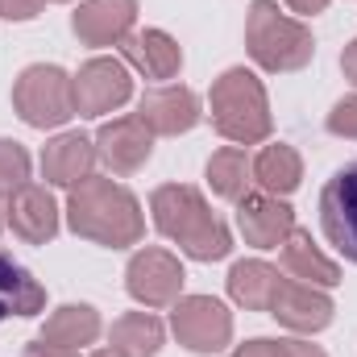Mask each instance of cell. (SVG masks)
I'll list each match as a JSON object with an SVG mask.
<instances>
[{
  "label": "cell",
  "instance_id": "6da1fadb",
  "mask_svg": "<svg viewBox=\"0 0 357 357\" xmlns=\"http://www.w3.org/2000/svg\"><path fill=\"white\" fill-rule=\"evenodd\" d=\"M67 225L75 237L108 250H129L146 233L142 204L129 187L112 183V175H88L67 195Z\"/></svg>",
  "mask_w": 357,
  "mask_h": 357
},
{
  "label": "cell",
  "instance_id": "7a4b0ae2",
  "mask_svg": "<svg viewBox=\"0 0 357 357\" xmlns=\"http://www.w3.org/2000/svg\"><path fill=\"white\" fill-rule=\"evenodd\" d=\"M150 212L162 237H171L178 250L195 262H220L233 250V237L225 220L208 208L204 191L191 183H162L150 195Z\"/></svg>",
  "mask_w": 357,
  "mask_h": 357
},
{
  "label": "cell",
  "instance_id": "3957f363",
  "mask_svg": "<svg viewBox=\"0 0 357 357\" xmlns=\"http://www.w3.org/2000/svg\"><path fill=\"white\" fill-rule=\"evenodd\" d=\"M208 108H212L216 133L225 142H233V146H258V142H266L270 129H274L266 84L254 71H245V67H229L212 84Z\"/></svg>",
  "mask_w": 357,
  "mask_h": 357
},
{
  "label": "cell",
  "instance_id": "277c9868",
  "mask_svg": "<svg viewBox=\"0 0 357 357\" xmlns=\"http://www.w3.org/2000/svg\"><path fill=\"white\" fill-rule=\"evenodd\" d=\"M245 46L250 59L270 71V75H287V71H303L316 54V38L303 21L278 13L274 0H254L250 17H245Z\"/></svg>",
  "mask_w": 357,
  "mask_h": 357
},
{
  "label": "cell",
  "instance_id": "5b68a950",
  "mask_svg": "<svg viewBox=\"0 0 357 357\" xmlns=\"http://www.w3.org/2000/svg\"><path fill=\"white\" fill-rule=\"evenodd\" d=\"M13 108L29 129H63L75 116V79L54 63H33L13 84Z\"/></svg>",
  "mask_w": 357,
  "mask_h": 357
},
{
  "label": "cell",
  "instance_id": "8992f818",
  "mask_svg": "<svg viewBox=\"0 0 357 357\" xmlns=\"http://www.w3.org/2000/svg\"><path fill=\"white\" fill-rule=\"evenodd\" d=\"M171 328L191 354H220L233 341V312L212 295H178L171 303Z\"/></svg>",
  "mask_w": 357,
  "mask_h": 357
},
{
  "label": "cell",
  "instance_id": "52a82bcc",
  "mask_svg": "<svg viewBox=\"0 0 357 357\" xmlns=\"http://www.w3.org/2000/svg\"><path fill=\"white\" fill-rule=\"evenodd\" d=\"M183 262H178L171 250H137L125 266V291L142 303V307H171L178 295H183Z\"/></svg>",
  "mask_w": 357,
  "mask_h": 357
},
{
  "label": "cell",
  "instance_id": "ba28073f",
  "mask_svg": "<svg viewBox=\"0 0 357 357\" xmlns=\"http://www.w3.org/2000/svg\"><path fill=\"white\" fill-rule=\"evenodd\" d=\"M320 229L328 245L357 266V162L341 167L320 191Z\"/></svg>",
  "mask_w": 357,
  "mask_h": 357
},
{
  "label": "cell",
  "instance_id": "9c48e42d",
  "mask_svg": "<svg viewBox=\"0 0 357 357\" xmlns=\"http://www.w3.org/2000/svg\"><path fill=\"white\" fill-rule=\"evenodd\" d=\"M75 79V112L79 116H104V112H116L121 104H129L133 96V79H129V67L125 59H88L79 67Z\"/></svg>",
  "mask_w": 357,
  "mask_h": 357
},
{
  "label": "cell",
  "instance_id": "30bf717a",
  "mask_svg": "<svg viewBox=\"0 0 357 357\" xmlns=\"http://www.w3.org/2000/svg\"><path fill=\"white\" fill-rule=\"evenodd\" d=\"M96 154L112 175H137L154 154V133L142 125V116H112L96 133Z\"/></svg>",
  "mask_w": 357,
  "mask_h": 357
},
{
  "label": "cell",
  "instance_id": "8fae6325",
  "mask_svg": "<svg viewBox=\"0 0 357 357\" xmlns=\"http://www.w3.org/2000/svg\"><path fill=\"white\" fill-rule=\"evenodd\" d=\"M333 299L324 287H312V282H299V278H282L278 291H274V303H270V316L299 333V337H312V333H324L333 324Z\"/></svg>",
  "mask_w": 357,
  "mask_h": 357
},
{
  "label": "cell",
  "instance_id": "7c38bea8",
  "mask_svg": "<svg viewBox=\"0 0 357 357\" xmlns=\"http://www.w3.org/2000/svg\"><path fill=\"white\" fill-rule=\"evenodd\" d=\"M137 116L142 125L154 133V137H178V133H191L199 125V96L183 84H162V88H150L137 104Z\"/></svg>",
  "mask_w": 357,
  "mask_h": 357
},
{
  "label": "cell",
  "instance_id": "4fadbf2b",
  "mask_svg": "<svg viewBox=\"0 0 357 357\" xmlns=\"http://www.w3.org/2000/svg\"><path fill=\"white\" fill-rule=\"evenodd\" d=\"M237 229H241L245 245H254V250H278L291 237V229H295V212L278 195L250 191L245 199H237Z\"/></svg>",
  "mask_w": 357,
  "mask_h": 357
},
{
  "label": "cell",
  "instance_id": "5bb4252c",
  "mask_svg": "<svg viewBox=\"0 0 357 357\" xmlns=\"http://www.w3.org/2000/svg\"><path fill=\"white\" fill-rule=\"evenodd\" d=\"M137 0H84L71 13V29L84 46H121L133 33Z\"/></svg>",
  "mask_w": 357,
  "mask_h": 357
},
{
  "label": "cell",
  "instance_id": "9a60e30c",
  "mask_svg": "<svg viewBox=\"0 0 357 357\" xmlns=\"http://www.w3.org/2000/svg\"><path fill=\"white\" fill-rule=\"evenodd\" d=\"M8 225L25 245H46L59 237V204L50 195V187L42 183H25L8 195Z\"/></svg>",
  "mask_w": 357,
  "mask_h": 357
},
{
  "label": "cell",
  "instance_id": "2e32d148",
  "mask_svg": "<svg viewBox=\"0 0 357 357\" xmlns=\"http://www.w3.org/2000/svg\"><path fill=\"white\" fill-rule=\"evenodd\" d=\"M121 59L125 67L142 71L146 79H175L183 71V46L167 29H133L121 42Z\"/></svg>",
  "mask_w": 357,
  "mask_h": 357
},
{
  "label": "cell",
  "instance_id": "e0dca14e",
  "mask_svg": "<svg viewBox=\"0 0 357 357\" xmlns=\"http://www.w3.org/2000/svg\"><path fill=\"white\" fill-rule=\"evenodd\" d=\"M96 158L100 154H96V142H91L88 133H59L42 150V178L71 191L75 183H84L91 175Z\"/></svg>",
  "mask_w": 357,
  "mask_h": 357
},
{
  "label": "cell",
  "instance_id": "ac0fdd59",
  "mask_svg": "<svg viewBox=\"0 0 357 357\" xmlns=\"http://www.w3.org/2000/svg\"><path fill=\"white\" fill-rule=\"evenodd\" d=\"M282 270L291 274V278H299V282H312V287H337L341 282V266L333 262V258H324L320 254V245L312 241V233L307 229H291V237L282 241Z\"/></svg>",
  "mask_w": 357,
  "mask_h": 357
},
{
  "label": "cell",
  "instance_id": "d6986e66",
  "mask_svg": "<svg viewBox=\"0 0 357 357\" xmlns=\"http://www.w3.org/2000/svg\"><path fill=\"white\" fill-rule=\"evenodd\" d=\"M278 282H282V274L270 262L245 258V262H237V266L229 270V299L237 307H245V312H270Z\"/></svg>",
  "mask_w": 357,
  "mask_h": 357
},
{
  "label": "cell",
  "instance_id": "ffe728a7",
  "mask_svg": "<svg viewBox=\"0 0 357 357\" xmlns=\"http://www.w3.org/2000/svg\"><path fill=\"white\" fill-rule=\"evenodd\" d=\"M42 307H46L42 282L0 250V324L8 316H38Z\"/></svg>",
  "mask_w": 357,
  "mask_h": 357
},
{
  "label": "cell",
  "instance_id": "44dd1931",
  "mask_svg": "<svg viewBox=\"0 0 357 357\" xmlns=\"http://www.w3.org/2000/svg\"><path fill=\"white\" fill-rule=\"evenodd\" d=\"M100 312L88 307V303H63V307H54L50 316H46V324H42V341H50V345H59V349H84L91 345L96 337H100Z\"/></svg>",
  "mask_w": 357,
  "mask_h": 357
},
{
  "label": "cell",
  "instance_id": "7402d4cb",
  "mask_svg": "<svg viewBox=\"0 0 357 357\" xmlns=\"http://www.w3.org/2000/svg\"><path fill=\"white\" fill-rule=\"evenodd\" d=\"M162 337H167V328L154 312H125L108 328V345L121 357H154L162 349Z\"/></svg>",
  "mask_w": 357,
  "mask_h": 357
},
{
  "label": "cell",
  "instance_id": "603a6c76",
  "mask_svg": "<svg viewBox=\"0 0 357 357\" xmlns=\"http://www.w3.org/2000/svg\"><path fill=\"white\" fill-rule=\"evenodd\" d=\"M254 183H258L266 195L287 199V195L303 183V158H299V150H295V146H282V142L266 146V150L254 158Z\"/></svg>",
  "mask_w": 357,
  "mask_h": 357
},
{
  "label": "cell",
  "instance_id": "cb8c5ba5",
  "mask_svg": "<svg viewBox=\"0 0 357 357\" xmlns=\"http://www.w3.org/2000/svg\"><path fill=\"white\" fill-rule=\"evenodd\" d=\"M250 183H254V158L241 146H225V150H216L208 158V187L220 199H229V204L245 199L250 195Z\"/></svg>",
  "mask_w": 357,
  "mask_h": 357
},
{
  "label": "cell",
  "instance_id": "d4e9b609",
  "mask_svg": "<svg viewBox=\"0 0 357 357\" xmlns=\"http://www.w3.org/2000/svg\"><path fill=\"white\" fill-rule=\"evenodd\" d=\"M25 183H29V154H25V146L13 142V137H0V191L13 195Z\"/></svg>",
  "mask_w": 357,
  "mask_h": 357
},
{
  "label": "cell",
  "instance_id": "484cf974",
  "mask_svg": "<svg viewBox=\"0 0 357 357\" xmlns=\"http://www.w3.org/2000/svg\"><path fill=\"white\" fill-rule=\"evenodd\" d=\"M324 125H328V133H333V137H357V96L337 100Z\"/></svg>",
  "mask_w": 357,
  "mask_h": 357
},
{
  "label": "cell",
  "instance_id": "4316f807",
  "mask_svg": "<svg viewBox=\"0 0 357 357\" xmlns=\"http://www.w3.org/2000/svg\"><path fill=\"white\" fill-rule=\"evenodd\" d=\"M46 0H0V21H33Z\"/></svg>",
  "mask_w": 357,
  "mask_h": 357
},
{
  "label": "cell",
  "instance_id": "83f0119b",
  "mask_svg": "<svg viewBox=\"0 0 357 357\" xmlns=\"http://www.w3.org/2000/svg\"><path fill=\"white\" fill-rule=\"evenodd\" d=\"M229 357H282V354H278V341H270V337H254V341L237 345Z\"/></svg>",
  "mask_w": 357,
  "mask_h": 357
},
{
  "label": "cell",
  "instance_id": "f1b7e54d",
  "mask_svg": "<svg viewBox=\"0 0 357 357\" xmlns=\"http://www.w3.org/2000/svg\"><path fill=\"white\" fill-rule=\"evenodd\" d=\"M278 354L282 357H328L320 345H312V341H278Z\"/></svg>",
  "mask_w": 357,
  "mask_h": 357
},
{
  "label": "cell",
  "instance_id": "f546056e",
  "mask_svg": "<svg viewBox=\"0 0 357 357\" xmlns=\"http://www.w3.org/2000/svg\"><path fill=\"white\" fill-rule=\"evenodd\" d=\"M21 357H79L75 354V349H59V345H50V341H42V337H38V341H29V345H25V354Z\"/></svg>",
  "mask_w": 357,
  "mask_h": 357
},
{
  "label": "cell",
  "instance_id": "4dcf8cb0",
  "mask_svg": "<svg viewBox=\"0 0 357 357\" xmlns=\"http://www.w3.org/2000/svg\"><path fill=\"white\" fill-rule=\"evenodd\" d=\"M291 13H299V17H316V13H324L333 0H282Z\"/></svg>",
  "mask_w": 357,
  "mask_h": 357
},
{
  "label": "cell",
  "instance_id": "1f68e13d",
  "mask_svg": "<svg viewBox=\"0 0 357 357\" xmlns=\"http://www.w3.org/2000/svg\"><path fill=\"white\" fill-rule=\"evenodd\" d=\"M341 71H345V79L357 88V38L345 46V50H341Z\"/></svg>",
  "mask_w": 357,
  "mask_h": 357
},
{
  "label": "cell",
  "instance_id": "d6a6232c",
  "mask_svg": "<svg viewBox=\"0 0 357 357\" xmlns=\"http://www.w3.org/2000/svg\"><path fill=\"white\" fill-rule=\"evenodd\" d=\"M4 225H8V195L0 191V229H4Z\"/></svg>",
  "mask_w": 357,
  "mask_h": 357
},
{
  "label": "cell",
  "instance_id": "836d02e7",
  "mask_svg": "<svg viewBox=\"0 0 357 357\" xmlns=\"http://www.w3.org/2000/svg\"><path fill=\"white\" fill-rule=\"evenodd\" d=\"M91 357H121L116 349H100V354H91Z\"/></svg>",
  "mask_w": 357,
  "mask_h": 357
},
{
  "label": "cell",
  "instance_id": "e575fe53",
  "mask_svg": "<svg viewBox=\"0 0 357 357\" xmlns=\"http://www.w3.org/2000/svg\"><path fill=\"white\" fill-rule=\"evenodd\" d=\"M54 4H67V0H54Z\"/></svg>",
  "mask_w": 357,
  "mask_h": 357
}]
</instances>
